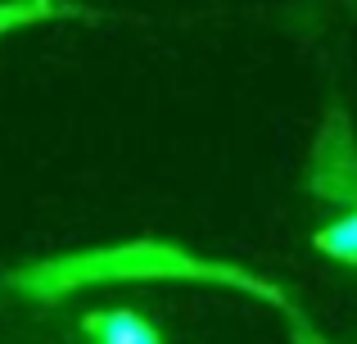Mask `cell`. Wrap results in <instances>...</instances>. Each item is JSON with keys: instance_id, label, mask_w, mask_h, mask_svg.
Instances as JSON below:
<instances>
[{"instance_id": "cell-1", "label": "cell", "mask_w": 357, "mask_h": 344, "mask_svg": "<svg viewBox=\"0 0 357 344\" xmlns=\"http://www.w3.org/2000/svg\"><path fill=\"white\" fill-rule=\"evenodd\" d=\"M86 336L96 344H163L158 331L149 327L145 317L127 308H114V313H91L86 317Z\"/></svg>"}, {"instance_id": "cell-2", "label": "cell", "mask_w": 357, "mask_h": 344, "mask_svg": "<svg viewBox=\"0 0 357 344\" xmlns=\"http://www.w3.org/2000/svg\"><path fill=\"white\" fill-rule=\"evenodd\" d=\"M317 249L331 254V258H340V263H357V209L317 231Z\"/></svg>"}]
</instances>
